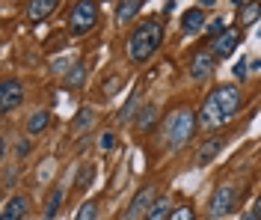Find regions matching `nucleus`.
Listing matches in <instances>:
<instances>
[{"instance_id":"1","label":"nucleus","mask_w":261,"mask_h":220,"mask_svg":"<svg viewBox=\"0 0 261 220\" xmlns=\"http://www.w3.org/2000/svg\"><path fill=\"white\" fill-rule=\"evenodd\" d=\"M244 104V95L234 84H223L217 86L211 95L202 102V110H199V128H220L226 125L228 119L234 116Z\"/></svg>"},{"instance_id":"2","label":"nucleus","mask_w":261,"mask_h":220,"mask_svg":"<svg viewBox=\"0 0 261 220\" xmlns=\"http://www.w3.org/2000/svg\"><path fill=\"white\" fill-rule=\"evenodd\" d=\"M163 42V24L158 18H146L137 24V30L128 36V57L130 63H146Z\"/></svg>"},{"instance_id":"3","label":"nucleus","mask_w":261,"mask_h":220,"mask_svg":"<svg viewBox=\"0 0 261 220\" xmlns=\"http://www.w3.org/2000/svg\"><path fill=\"white\" fill-rule=\"evenodd\" d=\"M196 128H199V113H193L190 107H178V110H172L169 116L163 119L161 137L169 149H181L196 134Z\"/></svg>"},{"instance_id":"4","label":"nucleus","mask_w":261,"mask_h":220,"mask_svg":"<svg viewBox=\"0 0 261 220\" xmlns=\"http://www.w3.org/2000/svg\"><path fill=\"white\" fill-rule=\"evenodd\" d=\"M95 21H98V3L95 0H77L74 9H71V15H68V30L74 36H83L95 27Z\"/></svg>"},{"instance_id":"5","label":"nucleus","mask_w":261,"mask_h":220,"mask_svg":"<svg viewBox=\"0 0 261 220\" xmlns=\"http://www.w3.org/2000/svg\"><path fill=\"white\" fill-rule=\"evenodd\" d=\"M234 205H238V187L234 185H220L217 190H214L211 203H208V217L211 220L226 217L228 211H234Z\"/></svg>"},{"instance_id":"6","label":"nucleus","mask_w":261,"mask_h":220,"mask_svg":"<svg viewBox=\"0 0 261 220\" xmlns=\"http://www.w3.org/2000/svg\"><path fill=\"white\" fill-rule=\"evenodd\" d=\"M154 193H158V187H154V185L143 187V190H140V193H137V197L130 200L128 211H125V220H137L140 214L146 217V214H148V208H151V205H154V200H158Z\"/></svg>"},{"instance_id":"7","label":"nucleus","mask_w":261,"mask_h":220,"mask_svg":"<svg viewBox=\"0 0 261 220\" xmlns=\"http://www.w3.org/2000/svg\"><path fill=\"white\" fill-rule=\"evenodd\" d=\"M214 66H217V57L211 51H193L190 57V78L193 81H205L214 75Z\"/></svg>"},{"instance_id":"8","label":"nucleus","mask_w":261,"mask_h":220,"mask_svg":"<svg viewBox=\"0 0 261 220\" xmlns=\"http://www.w3.org/2000/svg\"><path fill=\"white\" fill-rule=\"evenodd\" d=\"M21 99H24V86L18 84V81H12V78H6V81L0 84V110L9 113L12 107L21 104Z\"/></svg>"},{"instance_id":"9","label":"nucleus","mask_w":261,"mask_h":220,"mask_svg":"<svg viewBox=\"0 0 261 220\" xmlns=\"http://www.w3.org/2000/svg\"><path fill=\"white\" fill-rule=\"evenodd\" d=\"M241 45V33L238 30H226L223 36H217L211 45V54L217 57V60H226V57H231L234 54V48Z\"/></svg>"},{"instance_id":"10","label":"nucleus","mask_w":261,"mask_h":220,"mask_svg":"<svg viewBox=\"0 0 261 220\" xmlns=\"http://www.w3.org/2000/svg\"><path fill=\"white\" fill-rule=\"evenodd\" d=\"M57 3H60V0H27L24 15L30 18V21H45V18L57 9Z\"/></svg>"},{"instance_id":"11","label":"nucleus","mask_w":261,"mask_h":220,"mask_svg":"<svg viewBox=\"0 0 261 220\" xmlns=\"http://www.w3.org/2000/svg\"><path fill=\"white\" fill-rule=\"evenodd\" d=\"M27 208H30V200H27V197H12L9 203L3 205L0 220H21L24 214H27Z\"/></svg>"},{"instance_id":"12","label":"nucleus","mask_w":261,"mask_h":220,"mask_svg":"<svg viewBox=\"0 0 261 220\" xmlns=\"http://www.w3.org/2000/svg\"><path fill=\"white\" fill-rule=\"evenodd\" d=\"M202 27H205V12H202V9H187V12L181 15V30L187 36L202 33Z\"/></svg>"},{"instance_id":"13","label":"nucleus","mask_w":261,"mask_h":220,"mask_svg":"<svg viewBox=\"0 0 261 220\" xmlns=\"http://www.w3.org/2000/svg\"><path fill=\"white\" fill-rule=\"evenodd\" d=\"M220 149H223V137H214V140H205V143L199 146V155H196V164H199V167L211 164L214 158L220 155Z\"/></svg>"},{"instance_id":"14","label":"nucleus","mask_w":261,"mask_h":220,"mask_svg":"<svg viewBox=\"0 0 261 220\" xmlns=\"http://www.w3.org/2000/svg\"><path fill=\"white\" fill-rule=\"evenodd\" d=\"M146 220H169V197H158L154 205L148 208Z\"/></svg>"},{"instance_id":"15","label":"nucleus","mask_w":261,"mask_h":220,"mask_svg":"<svg viewBox=\"0 0 261 220\" xmlns=\"http://www.w3.org/2000/svg\"><path fill=\"white\" fill-rule=\"evenodd\" d=\"M261 18V0H252V3H246L244 9H241V24L249 27V24H255Z\"/></svg>"},{"instance_id":"16","label":"nucleus","mask_w":261,"mask_h":220,"mask_svg":"<svg viewBox=\"0 0 261 220\" xmlns=\"http://www.w3.org/2000/svg\"><path fill=\"white\" fill-rule=\"evenodd\" d=\"M137 12H140V0H125V3L119 6V12H116V21H119V24H128Z\"/></svg>"},{"instance_id":"17","label":"nucleus","mask_w":261,"mask_h":220,"mask_svg":"<svg viewBox=\"0 0 261 220\" xmlns=\"http://www.w3.org/2000/svg\"><path fill=\"white\" fill-rule=\"evenodd\" d=\"M48 122H50V116L45 113V110H36V113L27 119V131H30V134H39V131L48 128Z\"/></svg>"},{"instance_id":"18","label":"nucleus","mask_w":261,"mask_h":220,"mask_svg":"<svg viewBox=\"0 0 261 220\" xmlns=\"http://www.w3.org/2000/svg\"><path fill=\"white\" fill-rule=\"evenodd\" d=\"M60 205H63V187H54L48 197V208H45V220H54L57 217V211H60Z\"/></svg>"},{"instance_id":"19","label":"nucleus","mask_w":261,"mask_h":220,"mask_svg":"<svg viewBox=\"0 0 261 220\" xmlns=\"http://www.w3.org/2000/svg\"><path fill=\"white\" fill-rule=\"evenodd\" d=\"M65 84L71 86V89H77V86L86 84V66H83V63H77V66L65 75Z\"/></svg>"},{"instance_id":"20","label":"nucleus","mask_w":261,"mask_h":220,"mask_svg":"<svg viewBox=\"0 0 261 220\" xmlns=\"http://www.w3.org/2000/svg\"><path fill=\"white\" fill-rule=\"evenodd\" d=\"M89 182H95V167H92V164H83L81 176H77V182H74V187H77V190H86Z\"/></svg>"},{"instance_id":"21","label":"nucleus","mask_w":261,"mask_h":220,"mask_svg":"<svg viewBox=\"0 0 261 220\" xmlns=\"http://www.w3.org/2000/svg\"><path fill=\"white\" fill-rule=\"evenodd\" d=\"M154 116H158V107H154V104H146V107L137 113V125H140V128H151Z\"/></svg>"},{"instance_id":"22","label":"nucleus","mask_w":261,"mask_h":220,"mask_svg":"<svg viewBox=\"0 0 261 220\" xmlns=\"http://www.w3.org/2000/svg\"><path fill=\"white\" fill-rule=\"evenodd\" d=\"M98 217V203L95 200H86V203L77 208V214H74V220H95Z\"/></svg>"},{"instance_id":"23","label":"nucleus","mask_w":261,"mask_h":220,"mask_svg":"<svg viewBox=\"0 0 261 220\" xmlns=\"http://www.w3.org/2000/svg\"><path fill=\"white\" fill-rule=\"evenodd\" d=\"M92 110H89V107H83L81 113H77V116H74V122H71V128H74V131H86V128H89V125H92Z\"/></svg>"},{"instance_id":"24","label":"nucleus","mask_w":261,"mask_h":220,"mask_svg":"<svg viewBox=\"0 0 261 220\" xmlns=\"http://www.w3.org/2000/svg\"><path fill=\"white\" fill-rule=\"evenodd\" d=\"M169 220H196V214H193L190 205H181V208H175V211L169 214Z\"/></svg>"},{"instance_id":"25","label":"nucleus","mask_w":261,"mask_h":220,"mask_svg":"<svg viewBox=\"0 0 261 220\" xmlns=\"http://www.w3.org/2000/svg\"><path fill=\"white\" fill-rule=\"evenodd\" d=\"M223 27H226V18H214V21H211V30H208V33H211L214 39H217V36H223V33H226Z\"/></svg>"},{"instance_id":"26","label":"nucleus","mask_w":261,"mask_h":220,"mask_svg":"<svg viewBox=\"0 0 261 220\" xmlns=\"http://www.w3.org/2000/svg\"><path fill=\"white\" fill-rule=\"evenodd\" d=\"M30 149H33L30 140H18V143H15V155H18V158H27V155H30Z\"/></svg>"},{"instance_id":"27","label":"nucleus","mask_w":261,"mask_h":220,"mask_svg":"<svg viewBox=\"0 0 261 220\" xmlns=\"http://www.w3.org/2000/svg\"><path fill=\"white\" fill-rule=\"evenodd\" d=\"M134 104H137V95H130V99H128V104L122 107V122H125V119L130 116V110H134Z\"/></svg>"},{"instance_id":"28","label":"nucleus","mask_w":261,"mask_h":220,"mask_svg":"<svg viewBox=\"0 0 261 220\" xmlns=\"http://www.w3.org/2000/svg\"><path fill=\"white\" fill-rule=\"evenodd\" d=\"M246 66H249V63H246V60H241V63L234 66V78H246Z\"/></svg>"},{"instance_id":"29","label":"nucleus","mask_w":261,"mask_h":220,"mask_svg":"<svg viewBox=\"0 0 261 220\" xmlns=\"http://www.w3.org/2000/svg\"><path fill=\"white\" fill-rule=\"evenodd\" d=\"M101 149H113V134H104V137H101Z\"/></svg>"},{"instance_id":"30","label":"nucleus","mask_w":261,"mask_h":220,"mask_svg":"<svg viewBox=\"0 0 261 220\" xmlns=\"http://www.w3.org/2000/svg\"><path fill=\"white\" fill-rule=\"evenodd\" d=\"M113 89H119V78H116V81H107V86H104V92H107V95H110Z\"/></svg>"},{"instance_id":"31","label":"nucleus","mask_w":261,"mask_h":220,"mask_svg":"<svg viewBox=\"0 0 261 220\" xmlns=\"http://www.w3.org/2000/svg\"><path fill=\"white\" fill-rule=\"evenodd\" d=\"M252 214H255V217L261 220V197H258V200H255V208H252Z\"/></svg>"},{"instance_id":"32","label":"nucleus","mask_w":261,"mask_h":220,"mask_svg":"<svg viewBox=\"0 0 261 220\" xmlns=\"http://www.w3.org/2000/svg\"><path fill=\"white\" fill-rule=\"evenodd\" d=\"M241 220H258V217H255V214H252V211H249V214H244V217H241Z\"/></svg>"}]
</instances>
